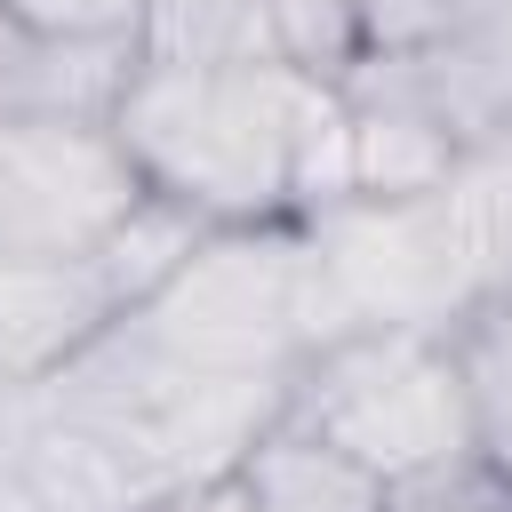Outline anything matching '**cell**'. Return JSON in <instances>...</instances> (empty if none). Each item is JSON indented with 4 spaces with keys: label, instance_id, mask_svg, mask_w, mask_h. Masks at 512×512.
<instances>
[{
    "label": "cell",
    "instance_id": "1",
    "mask_svg": "<svg viewBox=\"0 0 512 512\" xmlns=\"http://www.w3.org/2000/svg\"><path fill=\"white\" fill-rule=\"evenodd\" d=\"M136 176L200 224H304L352 200L344 88L296 64H144L112 96Z\"/></svg>",
    "mask_w": 512,
    "mask_h": 512
},
{
    "label": "cell",
    "instance_id": "2",
    "mask_svg": "<svg viewBox=\"0 0 512 512\" xmlns=\"http://www.w3.org/2000/svg\"><path fill=\"white\" fill-rule=\"evenodd\" d=\"M128 320L200 368L288 376L328 336V288H320L312 224L208 232L144 304H128Z\"/></svg>",
    "mask_w": 512,
    "mask_h": 512
},
{
    "label": "cell",
    "instance_id": "3",
    "mask_svg": "<svg viewBox=\"0 0 512 512\" xmlns=\"http://www.w3.org/2000/svg\"><path fill=\"white\" fill-rule=\"evenodd\" d=\"M280 416H296L320 440H336L344 456H360L384 488L424 472V464L472 456L448 328H416V320H376V328L320 336L288 368V408Z\"/></svg>",
    "mask_w": 512,
    "mask_h": 512
},
{
    "label": "cell",
    "instance_id": "4",
    "mask_svg": "<svg viewBox=\"0 0 512 512\" xmlns=\"http://www.w3.org/2000/svg\"><path fill=\"white\" fill-rule=\"evenodd\" d=\"M152 200L112 112H40L0 128V256L80 264Z\"/></svg>",
    "mask_w": 512,
    "mask_h": 512
},
{
    "label": "cell",
    "instance_id": "5",
    "mask_svg": "<svg viewBox=\"0 0 512 512\" xmlns=\"http://www.w3.org/2000/svg\"><path fill=\"white\" fill-rule=\"evenodd\" d=\"M128 312L104 256L80 264H8L0 256V392H32L80 344H96Z\"/></svg>",
    "mask_w": 512,
    "mask_h": 512
},
{
    "label": "cell",
    "instance_id": "6",
    "mask_svg": "<svg viewBox=\"0 0 512 512\" xmlns=\"http://www.w3.org/2000/svg\"><path fill=\"white\" fill-rule=\"evenodd\" d=\"M136 72V40H56L0 0V128L40 112H112Z\"/></svg>",
    "mask_w": 512,
    "mask_h": 512
},
{
    "label": "cell",
    "instance_id": "7",
    "mask_svg": "<svg viewBox=\"0 0 512 512\" xmlns=\"http://www.w3.org/2000/svg\"><path fill=\"white\" fill-rule=\"evenodd\" d=\"M232 472L248 480V496L264 512H384V480L360 456H344L336 440H320L312 424H296V416L264 424L256 448Z\"/></svg>",
    "mask_w": 512,
    "mask_h": 512
},
{
    "label": "cell",
    "instance_id": "8",
    "mask_svg": "<svg viewBox=\"0 0 512 512\" xmlns=\"http://www.w3.org/2000/svg\"><path fill=\"white\" fill-rule=\"evenodd\" d=\"M448 360L464 384V424H472V456H488L496 472H512V296L488 288L448 320Z\"/></svg>",
    "mask_w": 512,
    "mask_h": 512
},
{
    "label": "cell",
    "instance_id": "9",
    "mask_svg": "<svg viewBox=\"0 0 512 512\" xmlns=\"http://www.w3.org/2000/svg\"><path fill=\"white\" fill-rule=\"evenodd\" d=\"M272 16V40L296 72H320V80H344L360 64V24H352V0H256Z\"/></svg>",
    "mask_w": 512,
    "mask_h": 512
},
{
    "label": "cell",
    "instance_id": "10",
    "mask_svg": "<svg viewBox=\"0 0 512 512\" xmlns=\"http://www.w3.org/2000/svg\"><path fill=\"white\" fill-rule=\"evenodd\" d=\"M488 0H352V24H360V64H384V56H424L440 48L456 24H472Z\"/></svg>",
    "mask_w": 512,
    "mask_h": 512
},
{
    "label": "cell",
    "instance_id": "11",
    "mask_svg": "<svg viewBox=\"0 0 512 512\" xmlns=\"http://www.w3.org/2000/svg\"><path fill=\"white\" fill-rule=\"evenodd\" d=\"M384 512H512V472L488 456H448L384 488Z\"/></svg>",
    "mask_w": 512,
    "mask_h": 512
},
{
    "label": "cell",
    "instance_id": "12",
    "mask_svg": "<svg viewBox=\"0 0 512 512\" xmlns=\"http://www.w3.org/2000/svg\"><path fill=\"white\" fill-rule=\"evenodd\" d=\"M8 8L56 40H136L144 24V0H8Z\"/></svg>",
    "mask_w": 512,
    "mask_h": 512
},
{
    "label": "cell",
    "instance_id": "13",
    "mask_svg": "<svg viewBox=\"0 0 512 512\" xmlns=\"http://www.w3.org/2000/svg\"><path fill=\"white\" fill-rule=\"evenodd\" d=\"M152 512H264V504L248 496V480H240V472H216V480L176 488V496H168V504H152Z\"/></svg>",
    "mask_w": 512,
    "mask_h": 512
},
{
    "label": "cell",
    "instance_id": "14",
    "mask_svg": "<svg viewBox=\"0 0 512 512\" xmlns=\"http://www.w3.org/2000/svg\"><path fill=\"white\" fill-rule=\"evenodd\" d=\"M488 192H496V288L512 296V176H496Z\"/></svg>",
    "mask_w": 512,
    "mask_h": 512
}]
</instances>
